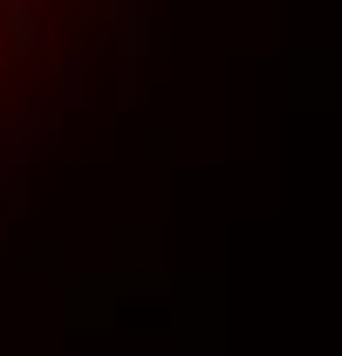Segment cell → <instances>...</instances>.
<instances>
[{
	"instance_id": "6da1fadb",
	"label": "cell",
	"mask_w": 342,
	"mask_h": 356,
	"mask_svg": "<svg viewBox=\"0 0 342 356\" xmlns=\"http://www.w3.org/2000/svg\"><path fill=\"white\" fill-rule=\"evenodd\" d=\"M62 103L76 110V103H89V62L76 55V62H62Z\"/></svg>"
}]
</instances>
